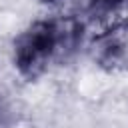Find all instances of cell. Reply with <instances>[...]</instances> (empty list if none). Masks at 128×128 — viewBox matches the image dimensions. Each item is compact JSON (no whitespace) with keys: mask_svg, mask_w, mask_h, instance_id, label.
<instances>
[{"mask_svg":"<svg viewBox=\"0 0 128 128\" xmlns=\"http://www.w3.org/2000/svg\"><path fill=\"white\" fill-rule=\"evenodd\" d=\"M82 24L76 18H46L30 24L14 40V66L26 80L42 76L50 64L72 52Z\"/></svg>","mask_w":128,"mask_h":128,"instance_id":"obj_1","label":"cell"},{"mask_svg":"<svg viewBox=\"0 0 128 128\" xmlns=\"http://www.w3.org/2000/svg\"><path fill=\"white\" fill-rule=\"evenodd\" d=\"M128 8V0H80V10L88 18L116 16Z\"/></svg>","mask_w":128,"mask_h":128,"instance_id":"obj_3","label":"cell"},{"mask_svg":"<svg viewBox=\"0 0 128 128\" xmlns=\"http://www.w3.org/2000/svg\"><path fill=\"white\" fill-rule=\"evenodd\" d=\"M90 56L100 68L110 72L128 68V22H116L94 36Z\"/></svg>","mask_w":128,"mask_h":128,"instance_id":"obj_2","label":"cell"},{"mask_svg":"<svg viewBox=\"0 0 128 128\" xmlns=\"http://www.w3.org/2000/svg\"><path fill=\"white\" fill-rule=\"evenodd\" d=\"M42 4H56V2H60V0H40Z\"/></svg>","mask_w":128,"mask_h":128,"instance_id":"obj_4","label":"cell"}]
</instances>
